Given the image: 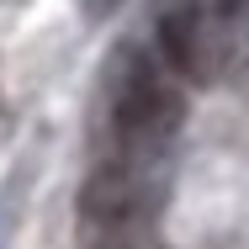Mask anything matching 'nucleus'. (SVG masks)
Listing matches in <instances>:
<instances>
[{
	"label": "nucleus",
	"mask_w": 249,
	"mask_h": 249,
	"mask_svg": "<svg viewBox=\"0 0 249 249\" xmlns=\"http://www.w3.org/2000/svg\"><path fill=\"white\" fill-rule=\"evenodd\" d=\"M186 122V96L170 85V74L149 58H127V74L117 80L111 96V133H117V159L154 164L164 143Z\"/></svg>",
	"instance_id": "nucleus-1"
},
{
	"label": "nucleus",
	"mask_w": 249,
	"mask_h": 249,
	"mask_svg": "<svg viewBox=\"0 0 249 249\" xmlns=\"http://www.w3.org/2000/svg\"><path fill=\"white\" fill-rule=\"evenodd\" d=\"M154 212H159L154 164L117 159L80 186V217L90 223V233H149Z\"/></svg>",
	"instance_id": "nucleus-2"
},
{
	"label": "nucleus",
	"mask_w": 249,
	"mask_h": 249,
	"mask_svg": "<svg viewBox=\"0 0 249 249\" xmlns=\"http://www.w3.org/2000/svg\"><path fill=\"white\" fill-rule=\"evenodd\" d=\"M159 53L175 74H186L191 85H212L223 74V48H217V27L207 21L196 0H180L170 11H159Z\"/></svg>",
	"instance_id": "nucleus-3"
},
{
	"label": "nucleus",
	"mask_w": 249,
	"mask_h": 249,
	"mask_svg": "<svg viewBox=\"0 0 249 249\" xmlns=\"http://www.w3.org/2000/svg\"><path fill=\"white\" fill-rule=\"evenodd\" d=\"M212 11H217V21H223V27H233V21L244 16V0H212Z\"/></svg>",
	"instance_id": "nucleus-4"
}]
</instances>
